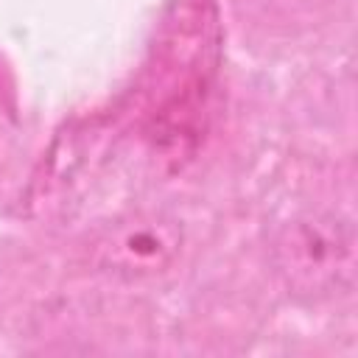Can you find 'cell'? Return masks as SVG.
<instances>
[{"label": "cell", "instance_id": "cell-2", "mask_svg": "<svg viewBox=\"0 0 358 358\" xmlns=\"http://www.w3.org/2000/svg\"><path fill=\"white\" fill-rule=\"evenodd\" d=\"M179 252V229L162 218H134L98 243V263L123 277H148Z\"/></svg>", "mask_w": 358, "mask_h": 358}, {"label": "cell", "instance_id": "cell-1", "mask_svg": "<svg viewBox=\"0 0 358 358\" xmlns=\"http://www.w3.org/2000/svg\"><path fill=\"white\" fill-rule=\"evenodd\" d=\"M277 268L299 294H333L352 280V229L333 213H305L274 243Z\"/></svg>", "mask_w": 358, "mask_h": 358}]
</instances>
